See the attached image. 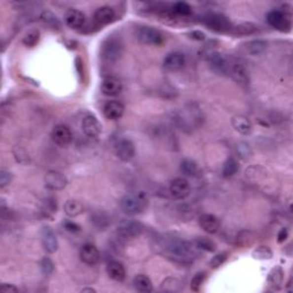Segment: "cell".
Segmentation results:
<instances>
[{
	"label": "cell",
	"instance_id": "obj_15",
	"mask_svg": "<svg viewBox=\"0 0 293 293\" xmlns=\"http://www.w3.org/2000/svg\"><path fill=\"white\" fill-rule=\"evenodd\" d=\"M83 132L89 138L99 137L102 132V126L98 118L93 115H87L84 117L83 123H81Z\"/></svg>",
	"mask_w": 293,
	"mask_h": 293
},
{
	"label": "cell",
	"instance_id": "obj_20",
	"mask_svg": "<svg viewBox=\"0 0 293 293\" xmlns=\"http://www.w3.org/2000/svg\"><path fill=\"white\" fill-rule=\"evenodd\" d=\"M80 260L88 266H94L100 261V252L98 248L93 244H85L79 251Z\"/></svg>",
	"mask_w": 293,
	"mask_h": 293
},
{
	"label": "cell",
	"instance_id": "obj_38",
	"mask_svg": "<svg viewBox=\"0 0 293 293\" xmlns=\"http://www.w3.org/2000/svg\"><path fill=\"white\" fill-rule=\"evenodd\" d=\"M236 150H237L238 156L242 159H249L252 156L251 146H249V144H246V142H239L237 146H236Z\"/></svg>",
	"mask_w": 293,
	"mask_h": 293
},
{
	"label": "cell",
	"instance_id": "obj_45",
	"mask_svg": "<svg viewBox=\"0 0 293 293\" xmlns=\"http://www.w3.org/2000/svg\"><path fill=\"white\" fill-rule=\"evenodd\" d=\"M0 292H2V293H15V292H19V288H16L15 285H13V284L3 283V284H1V287H0Z\"/></svg>",
	"mask_w": 293,
	"mask_h": 293
},
{
	"label": "cell",
	"instance_id": "obj_28",
	"mask_svg": "<svg viewBox=\"0 0 293 293\" xmlns=\"http://www.w3.org/2000/svg\"><path fill=\"white\" fill-rule=\"evenodd\" d=\"M283 276L284 273L281 267L273 268L270 270V273L268 274V284L278 290L282 287V284H283Z\"/></svg>",
	"mask_w": 293,
	"mask_h": 293
},
{
	"label": "cell",
	"instance_id": "obj_33",
	"mask_svg": "<svg viewBox=\"0 0 293 293\" xmlns=\"http://www.w3.org/2000/svg\"><path fill=\"white\" fill-rule=\"evenodd\" d=\"M171 9H172V12L176 16L185 17V16L191 15L192 13L191 6L184 1H178L176 3H173L172 7H171Z\"/></svg>",
	"mask_w": 293,
	"mask_h": 293
},
{
	"label": "cell",
	"instance_id": "obj_9",
	"mask_svg": "<svg viewBox=\"0 0 293 293\" xmlns=\"http://www.w3.org/2000/svg\"><path fill=\"white\" fill-rule=\"evenodd\" d=\"M40 241L45 251L48 253H55L59 249L58 237L52 227L44 226L40 229Z\"/></svg>",
	"mask_w": 293,
	"mask_h": 293
},
{
	"label": "cell",
	"instance_id": "obj_23",
	"mask_svg": "<svg viewBox=\"0 0 293 293\" xmlns=\"http://www.w3.org/2000/svg\"><path fill=\"white\" fill-rule=\"evenodd\" d=\"M107 274H108V276L111 280L116 282H123L126 278L125 267L123 266V263L116 261V260H112V261H110L107 264Z\"/></svg>",
	"mask_w": 293,
	"mask_h": 293
},
{
	"label": "cell",
	"instance_id": "obj_19",
	"mask_svg": "<svg viewBox=\"0 0 293 293\" xmlns=\"http://www.w3.org/2000/svg\"><path fill=\"white\" fill-rule=\"evenodd\" d=\"M164 68L169 71H179L184 67L185 56L181 52L170 53L164 59Z\"/></svg>",
	"mask_w": 293,
	"mask_h": 293
},
{
	"label": "cell",
	"instance_id": "obj_34",
	"mask_svg": "<svg viewBox=\"0 0 293 293\" xmlns=\"http://www.w3.org/2000/svg\"><path fill=\"white\" fill-rule=\"evenodd\" d=\"M267 42L264 40H252L246 44V49L251 55H260L266 51Z\"/></svg>",
	"mask_w": 293,
	"mask_h": 293
},
{
	"label": "cell",
	"instance_id": "obj_1",
	"mask_svg": "<svg viewBox=\"0 0 293 293\" xmlns=\"http://www.w3.org/2000/svg\"><path fill=\"white\" fill-rule=\"evenodd\" d=\"M162 248L164 253L173 261L180 263H191L198 256V248L194 243L183 241V239L171 237L165 238Z\"/></svg>",
	"mask_w": 293,
	"mask_h": 293
},
{
	"label": "cell",
	"instance_id": "obj_22",
	"mask_svg": "<svg viewBox=\"0 0 293 293\" xmlns=\"http://www.w3.org/2000/svg\"><path fill=\"white\" fill-rule=\"evenodd\" d=\"M101 91L107 96H116L123 91V84L115 77H107L101 83Z\"/></svg>",
	"mask_w": 293,
	"mask_h": 293
},
{
	"label": "cell",
	"instance_id": "obj_8",
	"mask_svg": "<svg viewBox=\"0 0 293 293\" xmlns=\"http://www.w3.org/2000/svg\"><path fill=\"white\" fill-rule=\"evenodd\" d=\"M170 194L174 199H184L190 194V183L184 178H176L170 183Z\"/></svg>",
	"mask_w": 293,
	"mask_h": 293
},
{
	"label": "cell",
	"instance_id": "obj_44",
	"mask_svg": "<svg viewBox=\"0 0 293 293\" xmlns=\"http://www.w3.org/2000/svg\"><path fill=\"white\" fill-rule=\"evenodd\" d=\"M63 227L70 233H79L80 231V227L77 223H74L73 221H66V222H63Z\"/></svg>",
	"mask_w": 293,
	"mask_h": 293
},
{
	"label": "cell",
	"instance_id": "obj_47",
	"mask_svg": "<svg viewBox=\"0 0 293 293\" xmlns=\"http://www.w3.org/2000/svg\"><path fill=\"white\" fill-rule=\"evenodd\" d=\"M288 236H289L288 229H287V228H283V229L280 230V233H278V235H277V242L278 243H283L284 241H287Z\"/></svg>",
	"mask_w": 293,
	"mask_h": 293
},
{
	"label": "cell",
	"instance_id": "obj_35",
	"mask_svg": "<svg viewBox=\"0 0 293 293\" xmlns=\"http://www.w3.org/2000/svg\"><path fill=\"white\" fill-rule=\"evenodd\" d=\"M194 244L197 246L199 250L206 252H214L217 250V245L212 239L207 237H197L194 239Z\"/></svg>",
	"mask_w": 293,
	"mask_h": 293
},
{
	"label": "cell",
	"instance_id": "obj_11",
	"mask_svg": "<svg viewBox=\"0 0 293 293\" xmlns=\"http://www.w3.org/2000/svg\"><path fill=\"white\" fill-rule=\"evenodd\" d=\"M207 60H209L210 66L212 67V69L218 73L226 74L229 71V66L230 61L228 60L226 56L221 53L218 52H212L210 53L209 56H207Z\"/></svg>",
	"mask_w": 293,
	"mask_h": 293
},
{
	"label": "cell",
	"instance_id": "obj_13",
	"mask_svg": "<svg viewBox=\"0 0 293 293\" xmlns=\"http://www.w3.org/2000/svg\"><path fill=\"white\" fill-rule=\"evenodd\" d=\"M52 139L58 146H66L73 141V132L67 125H56L52 131Z\"/></svg>",
	"mask_w": 293,
	"mask_h": 293
},
{
	"label": "cell",
	"instance_id": "obj_36",
	"mask_svg": "<svg viewBox=\"0 0 293 293\" xmlns=\"http://www.w3.org/2000/svg\"><path fill=\"white\" fill-rule=\"evenodd\" d=\"M39 40H40V32L38 30H31L24 36L22 41L27 47H35L39 42Z\"/></svg>",
	"mask_w": 293,
	"mask_h": 293
},
{
	"label": "cell",
	"instance_id": "obj_21",
	"mask_svg": "<svg viewBox=\"0 0 293 293\" xmlns=\"http://www.w3.org/2000/svg\"><path fill=\"white\" fill-rule=\"evenodd\" d=\"M198 224L207 234H216L220 229V220L213 214H202L198 218Z\"/></svg>",
	"mask_w": 293,
	"mask_h": 293
},
{
	"label": "cell",
	"instance_id": "obj_29",
	"mask_svg": "<svg viewBox=\"0 0 293 293\" xmlns=\"http://www.w3.org/2000/svg\"><path fill=\"white\" fill-rule=\"evenodd\" d=\"M40 20L44 22L46 26L51 27L52 29H60L61 28V22L58 19V16L55 15L54 13H52L51 10H42L40 13Z\"/></svg>",
	"mask_w": 293,
	"mask_h": 293
},
{
	"label": "cell",
	"instance_id": "obj_6",
	"mask_svg": "<svg viewBox=\"0 0 293 293\" xmlns=\"http://www.w3.org/2000/svg\"><path fill=\"white\" fill-rule=\"evenodd\" d=\"M144 224L137 220H125L117 228V234L123 239L137 238L144 233Z\"/></svg>",
	"mask_w": 293,
	"mask_h": 293
},
{
	"label": "cell",
	"instance_id": "obj_32",
	"mask_svg": "<svg viewBox=\"0 0 293 293\" xmlns=\"http://www.w3.org/2000/svg\"><path fill=\"white\" fill-rule=\"evenodd\" d=\"M239 165L237 160L235 158H228L226 162L223 163L222 166V177L223 178H231L234 177L236 173L238 172Z\"/></svg>",
	"mask_w": 293,
	"mask_h": 293
},
{
	"label": "cell",
	"instance_id": "obj_16",
	"mask_svg": "<svg viewBox=\"0 0 293 293\" xmlns=\"http://www.w3.org/2000/svg\"><path fill=\"white\" fill-rule=\"evenodd\" d=\"M228 73L233 77V79L236 83L243 85V86H246L250 83V77L249 73L246 70V68L243 66L242 63L239 62H230L229 66V71Z\"/></svg>",
	"mask_w": 293,
	"mask_h": 293
},
{
	"label": "cell",
	"instance_id": "obj_43",
	"mask_svg": "<svg viewBox=\"0 0 293 293\" xmlns=\"http://www.w3.org/2000/svg\"><path fill=\"white\" fill-rule=\"evenodd\" d=\"M56 209H58V207H56V202L53 198H47L44 202V210H46V213H55Z\"/></svg>",
	"mask_w": 293,
	"mask_h": 293
},
{
	"label": "cell",
	"instance_id": "obj_41",
	"mask_svg": "<svg viewBox=\"0 0 293 293\" xmlns=\"http://www.w3.org/2000/svg\"><path fill=\"white\" fill-rule=\"evenodd\" d=\"M227 253L226 252H222V253H219V255L214 256L212 260H211V268H213V269H216V268L220 267L221 264H222L224 261L227 260Z\"/></svg>",
	"mask_w": 293,
	"mask_h": 293
},
{
	"label": "cell",
	"instance_id": "obj_31",
	"mask_svg": "<svg viewBox=\"0 0 293 293\" xmlns=\"http://www.w3.org/2000/svg\"><path fill=\"white\" fill-rule=\"evenodd\" d=\"M256 30H258V27H256V24H253L251 22H244L235 28L233 27L231 34L234 36H249L255 34Z\"/></svg>",
	"mask_w": 293,
	"mask_h": 293
},
{
	"label": "cell",
	"instance_id": "obj_30",
	"mask_svg": "<svg viewBox=\"0 0 293 293\" xmlns=\"http://www.w3.org/2000/svg\"><path fill=\"white\" fill-rule=\"evenodd\" d=\"M180 171L187 177H195L198 173V164L192 159H183L180 164Z\"/></svg>",
	"mask_w": 293,
	"mask_h": 293
},
{
	"label": "cell",
	"instance_id": "obj_25",
	"mask_svg": "<svg viewBox=\"0 0 293 293\" xmlns=\"http://www.w3.org/2000/svg\"><path fill=\"white\" fill-rule=\"evenodd\" d=\"M91 223L98 230H106L110 226V218L103 211H96L91 216Z\"/></svg>",
	"mask_w": 293,
	"mask_h": 293
},
{
	"label": "cell",
	"instance_id": "obj_12",
	"mask_svg": "<svg viewBox=\"0 0 293 293\" xmlns=\"http://www.w3.org/2000/svg\"><path fill=\"white\" fill-rule=\"evenodd\" d=\"M68 180L64 174L58 171H48L45 176V185L46 188L51 190H62L67 187Z\"/></svg>",
	"mask_w": 293,
	"mask_h": 293
},
{
	"label": "cell",
	"instance_id": "obj_46",
	"mask_svg": "<svg viewBox=\"0 0 293 293\" xmlns=\"http://www.w3.org/2000/svg\"><path fill=\"white\" fill-rule=\"evenodd\" d=\"M188 35L190 36V38L195 39V40H199V41L204 40L205 37H206L204 32H202V31H199V30H194V31L190 32V34H188Z\"/></svg>",
	"mask_w": 293,
	"mask_h": 293
},
{
	"label": "cell",
	"instance_id": "obj_2",
	"mask_svg": "<svg viewBox=\"0 0 293 293\" xmlns=\"http://www.w3.org/2000/svg\"><path fill=\"white\" fill-rule=\"evenodd\" d=\"M148 205V198L145 192H132L125 195L120 201V207L125 214L137 216L146 210Z\"/></svg>",
	"mask_w": 293,
	"mask_h": 293
},
{
	"label": "cell",
	"instance_id": "obj_7",
	"mask_svg": "<svg viewBox=\"0 0 293 293\" xmlns=\"http://www.w3.org/2000/svg\"><path fill=\"white\" fill-rule=\"evenodd\" d=\"M267 22L275 29L282 32H289L291 30V19L287 13L282 10L274 9L267 14Z\"/></svg>",
	"mask_w": 293,
	"mask_h": 293
},
{
	"label": "cell",
	"instance_id": "obj_37",
	"mask_svg": "<svg viewBox=\"0 0 293 293\" xmlns=\"http://www.w3.org/2000/svg\"><path fill=\"white\" fill-rule=\"evenodd\" d=\"M252 256L256 260H270L273 258V252L267 246H259L252 252Z\"/></svg>",
	"mask_w": 293,
	"mask_h": 293
},
{
	"label": "cell",
	"instance_id": "obj_24",
	"mask_svg": "<svg viewBox=\"0 0 293 293\" xmlns=\"http://www.w3.org/2000/svg\"><path fill=\"white\" fill-rule=\"evenodd\" d=\"M231 125L236 132L243 135H249L252 132V124L248 118L244 116H234L231 118Z\"/></svg>",
	"mask_w": 293,
	"mask_h": 293
},
{
	"label": "cell",
	"instance_id": "obj_3",
	"mask_svg": "<svg viewBox=\"0 0 293 293\" xmlns=\"http://www.w3.org/2000/svg\"><path fill=\"white\" fill-rule=\"evenodd\" d=\"M202 22L210 30L220 32V34H227L233 30V24L229 19L221 13H207L202 17Z\"/></svg>",
	"mask_w": 293,
	"mask_h": 293
},
{
	"label": "cell",
	"instance_id": "obj_26",
	"mask_svg": "<svg viewBox=\"0 0 293 293\" xmlns=\"http://www.w3.org/2000/svg\"><path fill=\"white\" fill-rule=\"evenodd\" d=\"M133 285L139 292L149 293L153 290L152 282L150 281V278L146 276V275H144V274L137 275V276L134 277Z\"/></svg>",
	"mask_w": 293,
	"mask_h": 293
},
{
	"label": "cell",
	"instance_id": "obj_17",
	"mask_svg": "<svg viewBox=\"0 0 293 293\" xmlns=\"http://www.w3.org/2000/svg\"><path fill=\"white\" fill-rule=\"evenodd\" d=\"M64 21L66 24L71 29L78 30L80 28H84L86 23V17L85 14L78 9H69L64 15Z\"/></svg>",
	"mask_w": 293,
	"mask_h": 293
},
{
	"label": "cell",
	"instance_id": "obj_42",
	"mask_svg": "<svg viewBox=\"0 0 293 293\" xmlns=\"http://www.w3.org/2000/svg\"><path fill=\"white\" fill-rule=\"evenodd\" d=\"M10 181H12V174L6 170L0 171V187L5 188L10 183Z\"/></svg>",
	"mask_w": 293,
	"mask_h": 293
},
{
	"label": "cell",
	"instance_id": "obj_48",
	"mask_svg": "<svg viewBox=\"0 0 293 293\" xmlns=\"http://www.w3.org/2000/svg\"><path fill=\"white\" fill-rule=\"evenodd\" d=\"M81 292H96L94 289H92V288H86V289H83V290H81Z\"/></svg>",
	"mask_w": 293,
	"mask_h": 293
},
{
	"label": "cell",
	"instance_id": "obj_5",
	"mask_svg": "<svg viewBox=\"0 0 293 293\" xmlns=\"http://www.w3.org/2000/svg\"><path fill=\"white\" fill-rule=\"evenodd\" d=\"M123 54V44L120 39L110 37L103 42L101 48L102 59L108 63H115Z\"/></svg>",
	"mask_w": 293,
	"mask_h": 293
},
{
	"label": "cell",
	"instance_id": "obj_27",
	"mask_svg": "<svg viewBox=\"0 0 293 293\" xmlns=\"http://www.w3.org/2000/svg\"><path fill=\"white\" fill-rule=\"evenodd\" d=\"M63 210L64 213H66L68 217L74 218L84 212V206L80 202L76 201V199H69V201H67L66 204H64Z\"/></svg>",
	"mask_w": 293,
	"mask_h": 293
},
{
	"label": "cell",
	"instance_id": "obj_18",
	"mask_svg": "<svg viewBox=\"0 0 293 293\" xmlns=\"http://www.w3.org/2000/svg\"><path fill=\"white\" fill-rule=\"evenodd\" d=\"M125 107L121 102L117 101V100H111L108 101L103 107V115L109 120H117L121 118L124 115Z\"/></svg>",
	"mask_w": 293,
	"mask_h": 293
},
{
	"label": "cell",
	"instance_id": "obj_14",
	"mask_svg": "<svg viewBox=\"0 0 293 293\" xmlns=\"http://www.w3.org/2000/svg\"><path fill=\"white\" fill-rule=\"evenodd\" d=\"M115 10H113L110 6H102L99 7L98 9L94 12V15H93V20H94V23L98 27H103L107 26V24L111 23L113 20H115Z\"/></svg>",
	"mask_w": 293,
	"mask_h": 293
},
{
	"label": "cell",
	"instance_id": "obj_4",
	"mask_svg": "<svg viewBox=\"0 0 293 293\" xmlns=\"http://www.w3.org/2000/svg\"><path fill=\"white\" fill-rule=\"evenodd\" d=\"M135 37L145 45L159 46L164 42V36L156 28L149 26H140L135 29Z\"/></svg>",
	"mask_w": 293,
	"mask_h": 293
},
{
	"label": "cell",
	"instance_id": "obj_39",
	"mask_svg": "<svg viewBox=\"0 0 293 293\" xmlns=\"http://www.w3.org/2000/svg\"><path fill=\"white\" fill-rule=\"evenodd\" d=\"M40 270L44 275H52L55 270V264L51 259L47 258V256H45V258H42L40 261Z\"/></svg>",
	"mask_w": 293,
	"mask_h": 293
},
{
	"label": "cell",
	"instance_id": "obj_10",
	"mask_svg": "<svg viewBox=\"0 0 293 293\" xmlns=\"http://www.w3.org/2000/svg\"><path fill=\"white\" fill-rule=\"evenodd\" d=\"M116 156L123 162H130L135 156V146L130 139H121L115 146Z\"/></svg>",
	"mask_w": 293,
	"mask_h": 293
},
{
	"label": "cell",
	"instance_id": "obj_40",
	"mask_svg": "<svg viewBox=\"0 0 293 293\" xmlns=\"http://www.w3.org/2000/svg\"><path fill=\"white\" fill-rule=\"evenodd\" d=\"M205 278H206V274L205 273H202V271H201V273L196 274L195 276L192 277V280H191V285H190L191 290L195 291V292H198L199 289H201V287H202V284L204 283Z\"/></svg>",
	"mask_w": 293,
	"mask_h": 293
}]
</instances>
